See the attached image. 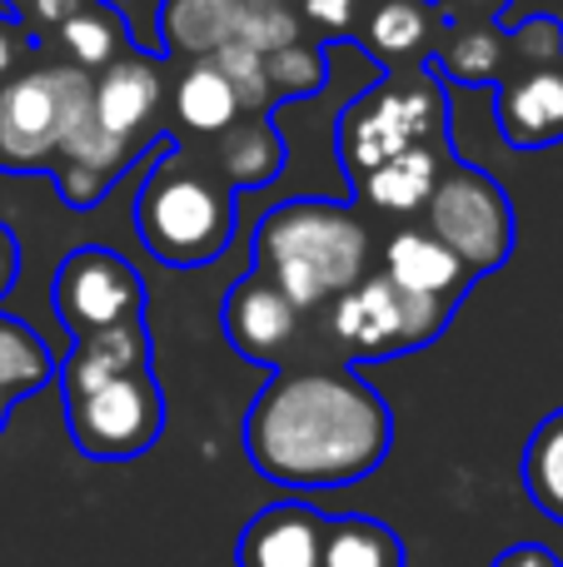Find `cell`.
Returning <instances> with one entry per match:
<instances>
[{
    "label": "cell",
    "mask_w": 563,
    "mask_h": 567,
    "mask_svg": "<svg viewBox=\"0 0 563 567\" xmlns=\"http://www.w3.org/2000/svg\"><path fill=\"white\" fill-rule=\"evenodd\" d=\"M519 478L524 493L544 518L563 523V409H554L524 443V458H519Z\"/></svg>",
    "instance_id": "cell-24"
},
{
    "label": "cell",
    "mask_w": 563,
    "mask_h": 567,
    "mask_svg": "<svg viewBox=\"0 0 563 567\" xmlns=\"http://www.w3.org/2000/svg\"><path fill=\"white\" fill-rule=\"evenodd\" d=\"M130 150H135V145L115 140L95 115H90V110L75 120V130L60 140V155H65V165H80V169H90V175H105V179H115L120 169L130 165Z\"/></svg>",
    "instance_id": "cell-27"
},
{
    "label": "cell",
    "mask_w": 563,
    "mask_h": 567,
    "mask_svg": "<svg viewBox=\"0 0 563 567\" xmlns=\"http://www.w3.org/2000/svg\"><path fill=\"white\" fill-rule=\"evenodd\" d=\"M265 70H269V85L279 90L285 100H299V95H315L325 90V70H329V55L315 45H285L275 55H265Z\"/></svg>",
    "instance_id": "cell-29"
},
{
    "label": "cell",
    "mask_w": 563,
    "mask_h": 567,
    "mask_svg": "<svg viewBox=\"0 0 563 567\" xmlns=\"http://www.w3.org/2000/svg\"><path fill=\"white\" fill-rule=\"evenodd\" d=\"M219 323H225V339L239 359L279 363L299 333V309L279 293L275 279H265L255 269V275H245L239 284H229Z\"/></svg>",
    "instance_id": "cell-10"
},
{
    "label": "cell",
    "mask_w": 563,
    "mask_h": 567,
    "mask_svg": "<svg viewBox=\"0 0 563 567\" xmlns=\"http://www.w3.org/2000/svg\"><path fill=\"white\" fill-rule=\"evenodd\" d=\"M16 279H20V245H16V235L0 225V299L16 289Z\"/></svg>",
    "instance_id": "cell-34"
},
{
    "label": "cell",
    "mask_w": 563,
    "mask_h": 567,
    "mask_svg": "<svg viewBox=\"0 0 563 567\" xmlns=\"http://www.w3.org/2000/svg\"><path fill=\"white\" fill-rule=\"evenodd\" d=\"M25 50H30L25 25H20L10 10H0V85L20 75V60H25Z\"/></svg>",
    "instance_id": "cell-30"
},
{
    "label": "cell",
    "mask_w": 563,
    "mask_h": 567,
    "mask_svg": "<svg viewBox=\"0 0 563 567\" xmlns=\"http://www.w3.org/2000/svg\"><path fill=\"white\" fill-rule=\"evenodd\" d=\"M20 6H25V0H20Z\"/></svg>",
    "instance_id": "cell-37"
},
{
    "label": "cell",
    "mask_w": 563,
    "mask_h": 567,
    "mask_svg": "<svg viewBox=\"0 0 563 567\" xmlns=\"http://www.w3.org/2000/svg\"><path fill=\"white\" fill-rule=\"evenodd\" d=\"M444 165L449 159L439 145H414V150H405V155L385 159L379 169H369L355 189L375 209H385V215H419V209L429 205V195H434Z\"/></svg>",
    "instance_id": "cell-16"
},
{
    "label": "cell",
    "mask_w": 563,
    "mask_h": 567,
    "mask_svg": "<svg viewBox=\"0 0 563 567\" xmlns=\"http://www.w3.org/2000/svg\"><path fill=\"white\" fill-rule=\"evenodd\" d=\"M489 567H563V558L554 548H544V543H514V548H504Z\"/></svg>",
    "instance_id": "cell-33"
},
{
    "label": "cell",
    "mask_w": 563,
    "mask_h": 567,
    "mask_svg": "<svg viewBox=\"0 0 563 567\" xmlns=\"http://www.w3.org/2000/svg\"><path fill=\"white\" fill-rule=\"evenodd\" d=\"M235 40L259 55H275L299 40V16L285 0H235Z\"/></svg>",
    "instance_id": "cell-26"
},
{
    "label": "cell",
    "mask_w": 563,
    "mask_h": 567,
    "mask_svg": "<svg viewBox=\"0 0 563 567\" xmlns=\"http://www.w3.org/2000/svg\"><path fill=\"white\" fill-rule=\"evenodd\" d=\"M219 175L225 185H239V189H259L279 175L285 165V140L275 135L265 115H239L235 125L219 135Z\"/></svg>",
    "instance_id": "cell-18"
},
{
    "label": "cell",
    "mask_w": 563,
    "mask_h": 567,
    "mask_svg": "<svg viewBox=\"0 0 563 567\" xmlns=\"http://www.w3.org/2000/svg\"><path fill=\"white\" fill-rule=\"evenodd\" d=\"M135 369H150L145 319H130V323H115V329L70 339V353L60 359L55 383H60V399H70V393H85V389H95V383L135 373Z\"/></svg>",
    "instance_id": "cell-14"
},
{
    "label": "cell",
    "mask_w": 563,
    "mask_h": 567,
    "mask_svg": "<svg viewBox=\"0 0 563 567\" xmlns=\"http://www.w3.org/2000/svg\"><path fill=\"white\" fill-rule=\"evenodd\" d=\"M499 130L514 150H549L563 140V60L519 65L499 80Z\"/></svg>",
    "instance_id": "cell-11"
},
{
    "label": "cell",
    "mask_w": 563,
    "mask_h": 567,
    "mask_svg": "<svg viewBox=\"0 0 563 567\" xmlns=\"http://www.w3.org/2000/svg\"><path fill=\"white\" fill-rule=\"evenodd\" d=\"M209 60H215L219 75H225L229 90H235L239 115H259V110L275 100V85H269V70H265V55H259V50L239 45V40H225Z\"/></svg>",
    "instance_id": "cell-28"
},
{
    "label": "cell",
    "mask_w": 563,
    "mask_h": 567,
    "mask_svg": "<svg viewBox=\"0 0 563 567\" xmlns=\"http://www.w3.org/2000/svg\"><path fill=\"white\" fill-rule=\"evenodd\" d=\"M365 40L395 65H419L434 45V6L429 0H379L369 10Z\"/></svg>",
    "instance_id": "cell-21"
},
{
    "label": "cell",
    "mask_w": 563,
    "mask_h": 567,
    "mask_svg": "<svg viewBox=\"0 0 563 567\" xmlns=\"http://www.w3.org/2000/svg\"><path fill=\"white\" fill-rule=\"evenodd\" d=\"M60 40H65V50H70V65H80L85 75H100L105 65H115L120 50L130 45L125 25H120V16L105 0H85V6L60 25Z\"/></svg>",
    "instance_id": "cell-25"
},
{
    "label": "cell",
    "mask_w": 563,
    "mask_h": 567,
    "mask_svg": "<svg viewBox=\"0 0 563 567\" xmlns=\"http://www.w3.org/2000/svg\"><path fill=\"white\" fill-rule=\"evenodd\" d=\"M90 110V75L80 65H40L0 85V155L40 165Z\"/></svg>",
    "instance_id": "cell-8"
},
{
    "label": "cell",
    "mask_w": 563,
    "mask_h": 567,
    "mask_svg": "<svg viewBox=\"0 0 563 567\" xmlns=\"http://www.w3.org/2000/svg\"><path fill=\"white\" fill-rule=\"evenodd\" d=\"M429 70H444L449 80H464V85H484V80H504L509 70V30H499L494 20H469L454 25Z\"/></svg>",
    "instance_id": "cell-20"
},
{
    "label": "cell",
    "mask_w": 563,
    "mask_h": 567,
    "mask_svg": "<svg viewBox=\"0 0 563 567\" xmlns=\"http://www.w3.org/2000/svg\"><path fill=\"white\" fill-rule=\"evenodd\" d=\"M325 523L309 503H269L235 538V567H319Z\"/></svg>",
    "instance_id": "cell-12"
},
{
    "label": "cell",
    "mask_w": 563,
    "mask_h": 567,
    "mask_svg": "<svg viewBox=\"0 0 563 567\" xmlns=\"http://www.w3.org/2000/svg\"><path fill=\"white\" fill-rule=\"evenodd\" d=\"M175 115H180V125L195 130V135H225V130L239 120L235 90H229V80L219 75V65L209 55H199L195 65L180 75Z\"/></svg>",
    "instance_id": "cell-22"
},
{
    "label": "cell",
    "mask_w": 563,
    "mask_h": 567,
    "mask_svg": "<svg viewBox=\"0 0 563 567\" xmlns=\"http://www.w3.org/2000/svg\"><path fill=\"white\" fill-rule=\"evenodd\" d=\"M55 369H60V359L45 349V339L30 323L0 313V429L10 423V409L20 399L55 383Z\"/></svg>",
    "instance_id": "cell-17"
},
{
    "label": "cell",
    "mask_w": 563,
    "mask_h": 567,
    "mask_svg": "<svg viewBox=\"0 0 563 567\" xmlns=\"http://www.w3.org/2000/svg\"><path fill=\"white\" fill-rule=\"evenodd\" d=\"M385 279H395L409 293L444 299V303H459L469 293V284H474V275L429 229H395L385 239Z\"/></svg>",
    "instance_id": "cell-15"
},
{
    "label": "cell",
    "mask_w": 563,
    "mask_h": 567,
    "mask_svg": "<svg viewBox=\"0 0 563 567\" xmlns=\"http://www.w3.org/2000/svg\"><path fill=\"white\" fill-rule=\"evenodd\" d=\"M50 303H55L60 323L70 329V339H85V333L145 319V279L135 275V265L125 255L85 245L60 259Z\"/></svg>",
    "instance_id": "cell-9"
},
{
    "label": "cell",
    "mask_w": 563,
    "mask_h": 567,
    "mask_svg": "<svg viewBox=\"0 0 563 567\" xmlns=\"http://www.w3.org/2000/svg\"><path fill=\"white\" fill-rule=\"evenodd\" d=\"M444 95L434 80H375L369 95H355L339 115V159L349 169V185L379 169L385 159L405 155L414 145H439L444 135Z\"/></svg>",
    "instance_id": "cell-4"
},
{
    "label": "cell",
    "mask_w": 563,
    "mask_h": 567,
    "mask_svg": "<svg viewBox=\"0 0 563 567\" xmlns=\"http://www.w3.org/2000/svg\"><path fill=\"white\" fill-rule=\"evenodd\" d=\"M449 6H454V10H469L474 20H494L499 10L509 6V0H449Z\"/></svg>",
    "instance_id": "cell-36"
},
{
    "label": "cell",
    "mask_w": 563,
    "mask_h": 567,
    "mask_svg": "<svg viewBox=\"0 0 563 567\" xmlns=\"http://www.w3.org/2000/svg\"><path fill=\"white\" fill-rule=\"evenodd\" d=\"M65 423L85 458L95 463L145 458L160 443V433H165V393H160L150 369L120 373V379H105L85 393H70Z\"/></svg>",
    "instance_id": "cell-7"
},
{
    "label": "cell",
    "mask_w": 563,
    "mask_h": 567,
    "mask_svg": "<svg viewBox=\"0 0 563 567\" xmlns=\"http://www.w3.org/2000/svg\"><path fill=\"white\" fill-rule=\"evenodd\" d=\"M429 235L469 269V275H494L514 255V205L504 185L474 165H444L434 195L424 205Z\"/></svg>",
    "instance_id": "cell-6"
},
{
    "label": "cell",
    "mask_w": 563,
    "mask_h": 567,
    "mask_svg": "<svg viewBox=\"0 0 563 567\" xmlns=\"http://www.w3.org/2000/svg\"><path fill=\"white\" fill-rule=\"evenodd\" d=\"M160 40L165 50H185L195 60L215 55L225 40H235V0H165Z\"/></svg>",
    "instance_id": "cell-23"
},
{
    "label": "cell",
    "mask_w": 563,
    "mask_h": 567,
    "mask_svg": "<svg viewBox=\"0 0 563 567\" xmlns=\"http://www.w3.org/2000/svg\"><path fill=\"white\" fill-rule=\"evenodd\" d=\"M135 235L160 265L199 269L225 255L235 239V195L170 135H160L155 165L135 195Z\"/></svg>",
    "instance_id": "cell-3"
},
{
    "label": "cell",
    "mask_w": 563,
    "mask_h": 567,
    "mask_svg": "<svg viewBox=\"0 0 563 567\" xmlns=\"http://www.w3.org/2000/svg\"><path fill=\"white\" fill-rule=\"evenodd\" d=\"M255 265L299 313H309L369 275V229L325 199H289L259 219Z\"/></svg>",
    "instance_id": "cell-2"
},
{
    "label": "cell",
    "mask_w": 563,
    "mask_h": 567,
    "mask_svg": "<svg viewBox=\"0 0 563 567\" xmlns=\"http://www.w3.org/2000/svg\"><path fill=\"white\" fill-rule=\"evenodd\" d=\"M389 403L349 369L275 373L245 413L249 468L295 493L369 478L389 458Z\"/></svg>",
    "instance_id": "cell-1"
},
{
    "label": "cell",
    "mask_w": 563,
    "mask_h": 567,
    "mask_svg": "<svg viewBox=\"0 0 563 567\" xmlns=\"http://www.w3.org/2000/svg\"><path fill=\"white\" fill-rule=\"evenodd\" d=\"M160 100H165V80L150 55H120L90 80V115L125 145H135L150 130Z\"/></svg>",
    "instance_id": "cell-13"
},
{
    "label": "cell",
    "mask_w": 563,
    "mask_h": 567,
    "mask_svg": "<svg viewBox=\"0 0 563 567\" xmlns=\"http://www.w3.org/2000/svg\"><path fill=\"white\" fill-rule=\"evenodd\" d=\"M454 319V303L399 289L385 275H365L355 289L329 299V333L349 363H379L434 343Z\"/></svg>",
    "instance_id": "cell-5"
},
{
    "label": "cell",
    "mask_w": 563,
    "mask_h": 567,
    "mask_svg": "<svg viewBox=\"0 0 563 567\" xmlns=\"http://www.w3.org/2000/svg\"><path fill=\"white\" fill-rule=\"evenodd\" d=\"M105 185H110L105 175H90V169H80V165H60V189H65V205H75V209L100 205Z\"/></svg>",
    "instance_id": "cell-31"
},
{
    "label": "cell",
    "mask_w": 563,
    "mask_h": 567,
    "mask_svg": "<svg viewBox=\"0 0 563 567\" xmlns=\"http://www.w3.org/2000/svg\"><path fill=\"white\" fill-rule=\"evenodd\" d=\"M299 10H305V20H315L319 30H349L359 16V0H299Z\"/></svg>",
    "instance_id": "cell-32"
},
{
    "label": "cell",
    "mask_w": 563,
    "mask_h": 567,
    "mask_svg": "<svg viewBox=\"0 0 563 567\" xmlns=\"http://www.w3.org/2000/svg\"><path fill=\"white\" fill-rule=\"evenodd\" d=\"M25 6H30V16H35L40 25H65L85 0H25Z\"/></svg>",
    "instance_id": "cell-35"
},
{
    "label": "cell",
    "mask_w": 563,
    "mask_h": 567,
    "mask_svg": "<svg viewBox=\"0 0 563 567\" xmlns=\"http://www.w3.org/2000/svg\"><path fill=\"white\" fill-rule=\"evenodd\" d=\"M409 553L399 533L365 513H339L325 523V553L319 567H405Z\"/></svg>",
    "instance_id": "cell-19"
}]
</instances>
